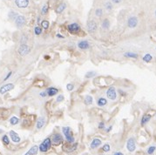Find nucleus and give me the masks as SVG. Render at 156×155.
<instances>
[{
	"instance_id": "1",
	"label": "nucleus",
	"mask_w": 156,
	"mask_h": 155,
	"mask_svg": "<svg viewBox=\"0 0 156 155\" xmlns=\"http://www.w3.org/2000/svg\"><path fill=\"white\" fill-rule=\"evenodd\" d=\"M62 132H63L64 135H65V139H66L67 142L68 143H74V138L73 136V133H72V130L69 126H65L62 127Z\"/></svg>"
},
{
	"instance_id": "2",
	"label": "nucleus",
	"mask_w": 156,
	"mask_h": 155,
	"mask_svg": "<svg viewBox=\"0 0 156 155\" xmlns=\"http://www.w3.org/2000/svg\"><path fill=\"white\" fill-rule=\"evenodd\" d=\"M67 30L71 34H79L81 31V27L77 23H72L67 25Z\"/></svg>"
},
{
	"instance_id": "3",
	"label": "nucleus",
	"mask_w": 156,
	"mask_h": 155,
	"mask_svg": "<svg viewBox=\"0 0 156 155\" xmlns=\"http://www.w3.org/2000/svg\"><path fill=\"white\" fill-rule=\"evenodd\" d=\"M51 145H52L51 139H50V138H47V139H45V140L40 144V145H39V151L42 152V153H45V152H47L49 149H50Z\"/></svg>"
},
{
	"instance_id": "4",
	"label": "nucleus",
	"mask_w": 156,
	"mask_h": 155,
	"mask_svg": "<svg viewBox=\"0 0 156 155\" xmlns=\"http://www.w3.org/2000/svg\"><path fill=\"white\" fill-rule=\"evenodd\" d=\"M86 28H87L88 32H90V33L93 34V33H94L96 31H97V28H98L97 23H96L94 20H93V19L88 20L86 23Z\"/></svg>"
},
{
	"instance_id": "5",
	"label": "nucleus",
	"mask_w": 156,
	"mask_h": 155,
	"mask_svg": "<svg viewBox=\"0 0 156 155\" xmlns=\"http://www.w3.org/2000/svg\"><path fill=\"white\" fill-rule=\"evenodd\" d=\"M106 97L111 100H115L117 98V91L114 86H111L106 91Z\"/></svg>"
},
{
	"instance_id": "6",
	"label": "nucleus",
	"mask_w": 156,
	"mask_h": 155,
	"mask_svg": "<svg viewBox=\"0 0 156 155\" xmlns=\"http://www.w3.org/2000/svg\"><path fill=\"white\" fill-rule=\"evenodd\" d=\"M30 51H31L30 47H29L26 44H22V45H20V47H19V49H18V53H19L22 57L26 56Z\"/></svg>"
},
{
	"instance_id": "7",
	"label": "nucleus",
	"mask_w": 156,
	"mask_h": 155,
	"mask_svg": "<svg viewBox=\"0 0 156 155\" xmlns=\"http://www.w3.org/2000/svg\"><path fill=\"white\" fill-rule=\"evenodd\" d=\"M137 25H138V19L136 17L132 16L127 19V26L130 29H134Z\"/></svg>"
},
{
	"instance_id": "8",
	"label": "nucleus",
	"mask_w": 156,
	"mask_h": 155,
	"mask_svg": "<svg viewBox=\"0 0 156 155\" xmlns=\"http://www.w3.org/2000/svg\"><path fill=\"white\" fill-rule=\"evenodd\" d=\"M62 141H63V137L59 133H55L52 137V142L53 145H59L62 143Z\"/></svg>"
},
{
	"instance_id": "9",
	"label": "nucleus",
	"mask_w": 156,
	"mask_h": 155,
	"mask_svg": "<svg viewBox=\"0 0 156 155\" xmlns=\"http://www.w3.org/2000/svg\"><path fill=\"white\" fill-rule=\"evenodd\" d=\"M126 148L129 152H134L136 149V145H135V140L134 138H130L126 142Z\"/></svg>"
},
{
	"instance_id": "10",
	"label": "nucleus",
	"mask_w": 156,
	"mask_h": 155,
	"mask_svg": "<svg viewBox=\"0 0 156 155\" xmlns=\"http://www.w3.org/2000/svg\"><path fill=\"white\" fill-rule=\"evenodd\" d=\"M14 88V85L11 84V83H9V84H6L4 86H3L2 87L0 88V93L1 94H4L5 92H9V91L12 90Z\"/></svg>"
},
{
	"instance_id": "11",
	"label": "nucleus",
	"mask_w": 156,
	"mask_h": 155,
	"mask_svg": "<svg viewBox=\"0 0 156 155\" xmlns=\"http://www.w3.org/2000/svg\"><path fill=\"white\" fill-rule=\"evenodd\" d=\"M15 4L18 8H26L29 4V0H15Z\"/></svg>"
},
{
	"instance_id": "12",
	"label": "nucleus",
	"mask_w": 156,
	"mask_h": 155,
	"mask_svg": "<svg viewBox=\"0 0 156 155\" xmlns=\"http://www.w3.org/2000/svg\"><path fill=\"white\" fill-rule=\"evenodd\" d=\"M24 23H25V19H24V16H18L16 18V20H15V24H16V25L18 27V28L22 27L23 25H24Z\"/></svg>"
},
{
	"instance_id": "13",
	"label": "nucleus",
	"mask_w": 156,
	"mask_h": 155,
	"mask_svg": "<svg viewBox=\"0 0 156 155\" xmlns=\"http://www.w3.org/2000/svg\"><path fill=\"white\" fill-rule=\"evenodd\" d=\"M78 47H79V49H81V50H87V49H89V47H90L89 42H88L87 40L79 41V43H78Z\"/></svg>"
},
{
	"instance_id": "14",
	"label": "nucleus",
	"mask_w": 156,
	"mask_h": 155,
	"mask_svg": "<svg viewBox=\"0 0 156 155\" xmlns=\"http://www.w3.org/2000/svg\"><path fill=\"white\" fill-rule=\"evenodd\" d=\"M10 137L13 142H20V137L18 136V134H17V133H15L14 131H10Z\"/></svg>"
},
{
	"instance_id": "15",
	"label": "nucleus",
	"mask_w": 156,
	"mask_h": 155,
	"mask_svg": "<svg viewBox=\"0 0 156 155\" xmlns=\"http://www.w3.org/2000/svg\"><path fill=\"white\" fill-rule=\"evenodd\" d=\"M46 92H47V95H48V96L52 97V96H54V95H56V94L59 92V90L55 87H49L46 89Z\"/></svg>"
},
{
	"instance_id": "16",
	"label": "nucleus",
	"mask_w": 156,
	"mask_h": 155,
	"mask_svg": "<svg viewBox=\"0 0 156 155\" xmlns=\"http://www.w3.org/2000/svg\"><path fill=\"white\" fill-rule=\"evenodd\" d=\"M39 146H38V145H33L24 155H36L37 153H38V152H39Z\"/></svg>"
},
{
	"instance_id": "17",
	"label": "nucleus",
	"mask_w": 156,
	"mask_h": 155,
	"mask_svg": "<svg viewBox=\"0 0 156 155\" xmlns=\"http://www.w3.org/2000/svg\"><path fill=\"white\" fill-rule=\"evenodd\" d=\"M151 119V115L149 114H144L142 116L141 120H140V125L141 126H145L146 124H147Z\"/></svg>"
},
{
	"instance_id": "18",
	"label": "nucleus",
	"mask_w": 156,
	"mask_h": 155,
	"mask_svg": "<svg viewBox=\"0 0 156 155\" xmlns=\"http://www.w3.org/2000/svg\"><path fill=\"white\" fill-rule=\"evenodd\" d=\"M100 145H101V140H100V139H93L91 143V148L95 149V148H97V147H99Z\"/></svg>"
},
{
	"instance_id": "19",
	"label": "nucleus",
	"mask_w": 156,
	"mask_h": 155,
	"mask_svg": "<svg viewBox=\"0 0 156 155\" xmlns=\"http://www.w3.org/2000/svg\"><path fill=\"white\" fill-rule=\"evenodd\" d=\"M107 104V99L105 98H103V97H100L97 99V105L100 107H103L105 105Z\"/></svg>"
},
{
	"instance_id": "20",
	"label": "nucleus",
	"mask_w": 156,
	"mask_h": 155,
	"mask_svg": "<svg viewBox=\"0 0 156 155\" xmlns=\"http://www.w3.org/2000/svg\"><path fill=\"white\" fill-rule=\"evenodd\" d=\"M65 8H66V4L65 3H61L60 4H59V6L56 9V12L58 14H60V13H62L65 10Z\"/></svg>"
},
{
	"instance_id": "21",
	"label": "nucleus",
	"mask_w": 156,
	"mask_h": 155,
	"mask_svg": "<svg viewBox=\"0 0 156 155\" xmlns=\"http://www.w3.org/2000/svg\"><path fill=\"white\" fill-rule=\"evenodd\" d=\"M124 57L129 58H137L139 55L135 52H131V51H127V52L124 53Z\"/></svg>"
},
{
	"instance_id": "22",
	"label": "nucleus",
	"mask_w": 156,
	"mask_h": 155,
	"mask_svg": "<svg viewBox=\"0 0 156 155\" xmlns=\"http://www.w3.org/2000/svg\"><path fill=\"white\" fill-rule=\"evenodd\" d=\"M45 118H42V117H40V118L38 119V122H37V128L41 129L44 126H45Z\"/></svg>"
},
{
	"instance_id": "23",
	"label": "nucleus",
	"mask_w": 156,
	"mask_h": 155,
	"mask_svg": "<svg viewBox=\"0 0 156 155\" xmlns=\"http://www.w3.org/2000/svg\"><path fill=\"white\" fill-rule=\"evenodd\" d=\"M142 60L144 62H146V63H149V62H151L153 60V56L151 55L150 53H146V54H145V55L143 56Z\"/></svg>"
},
{
	"instance_id": "24",
	"label": "nucleus",
	"mask_w": 156,
	"mask_h": 155,
	"mask_svg": "<svg viewBox=\"0 0 156 155\" xmlns=\"http://www.w3.org/2000/svg\"><path fill=\"white\" fill-rule=\"evenodd\" d=\"M101 26H102V28H103L104 30H108V29H109V27H110V21L108 20L107 19H104V20L102 21Z\"/></svg>"
},
{
	"instance_id": "25",
	"label": "nucleus",
	"mask_w": 156,
	"mask_h": 155,
	"mask_svg": "<svg viewBox=\"0 0 156 155\" xmlns=\"http://www.w3.org/2000/svg\"><path fill=\"white\" fill-rule=\"evenodd\" d=\"M104 7H105V9L107 11H110V10H113V8H114V4H113V2H110V1H107V2L105 3V5H104Z\"/></svg>"
},
{
	"instance_id": "26",
	"label": "nucleus",
	"mask_w": 156,
	"mask_h": 155,
	"mask_svg": "<svg viewBox=\"0 0 156 155\" xmlns=\"http://www.w3.org/2000/svg\"><path fill=\"white\" fill-rule=\"evenodd\" d=\"M85 105H92L93 103V97L90 95H86L85 98Z\"/></svg>"
},
{
	"instance_id": "27",
	"label": "nucleus",
	"mask_w": 156,
	"mask_h": 155,
	"mask_svg": "<svg viewBox=\"0 0 156 155\" xmlns=\"http://www.w3.org/2000/svg\"><path fill=\"white\" fill-rule=\"evenodd\" d=\"M49 11V6L48 4H45L44 6L42 7V10H41V14L42 15H46Z\"/></svg>"
},
{
	"instance_id": "28",
	"label": "nucleus",
	"mask_w": 156,
	"mask_h": 155,
	"mask_svg": "<svg viewBox=\"0 0 156 155\" xmlns=\"http://www.w3.org/2000/svg\"><path fill=\"white\" fill-rule=\"evenodd\" d=\"M41 26H42L43 29L47 30V29L49 28V26H50V24H49V22L47 20H43L42 22H41Z\"/></svg>"
},
{
	"instance_id": "29",
	"label": "nucleus",
	"mask_w": 156,
	"mask_h": 155,
	"mask_svg": "<svg viewBox=\"0 0 156 155\" xmlns=\"http://www.w3.org/2000/svg\"><path fill=\"white\" fill-rule=\"evenodd\" d=\"M18 121H19V119H18V117H16V116L11 117V118H10V123L11 125H17L18 123Z\"/></svg>"
},
{
	"instance_id": "30",
	"label": "nucleus",
	"mask_w": 156,
	"mask_h": 155,
	"mask_svg": "<svg viewBox=\"0 0 156 155\" xmlns=\"http://www.w3.org/2000/svg\"><path fill=\"white\" fill-rule=\"evenodd\" d=\"M95 15L98 17V18H100V17H102V15H103V10H102L101 8H98L95 10Z\"/></svg>"
},
{
	"instance_id": "31",
	"label": "nucleus",
	"mask_w": 156,
	"mask_h": 155,
	"mask_svg": "<svg viewBox=\"0 0 156 155\" xmlns=\"http://www.w3.org/2000/svg\"><path fill=\"white\" fill-rule=\"evenodd\" d=\"M34 32L36 35H40L41 33H42V28H40V27L38 25V26H36L34 28Z\"/></svg>"
},
{
	"instance_id": "32",
	"label": "nucleus",
	"mask_w": 156,
	"mask_h": 155,
	"mask_svg": "<svg viewBox=\"0 0 156 155\" xmlns=\"http://www.w3.org/2000/svg\"><path fill=\"white\" fill-rule=\"evenodd\" d=\"M156 150V147L154 146V145H152V146H149V148L147 149V153L148 154H153V153L155 152Z\"/></svg>"
},
{
	"instance_id": "33",
	"label": "nucleus",
	"mask_w": 156,
	"mask_h": 155,
	"mask_svg": "<svg viewBox=\"0 0 156 155\" xmlns=\"http://www.w3.org/2000/svg\"><path fill=\"white\" fill-rule=\"evenodd\" d=\"M95 72L93 71H88V72H86V74H85V78H93V76H95Z\"/></svg>"
},
{
	"instance_id": "34",
	"label": "nucleus",
	"mask_w": 156,
	"mask_h": 155,
	"mask_svg": "<svg viewBox=\"0 0 156 155\" xmlns=\"http://www.w3.org/2000/svg\"><path fill=\"white\" fill-rule=\"evenodd\" d=\"M2 140H3V142H4V144H5V145H8L9 143H10V139H9L7 135H4V136L3 137Z\"/></svg>"
},
{
	"instance_id": "35",
	"label": "nucleus",
	"mask_w": 156,
	"mask_h": 155,
	"mask_svg": "<svg viewBox=\"0 0 156 155\" xmlns=\"http://www.w3.org/2000/svg\"><path fill=\"white\" fill-rule=\"evenodd\" d=\"M66 89L67 91H69V92H71V91H73V89H74V85L72 84V83H69V84L66 85Z\"/></svg>"
},
{
	"instance_id": "36",
	"label": "nucleus",
	"mask_w": 156,
	"mask_h": 155,
	"mask_svg": "<svg viewBox=\"0 0 156 155\" xmlns=\"http://www.w3.org/2000/svg\"><path fill=\"white\" fill-rule=\"evenodd\" d=\"M64 95L63 94H60V95H59V96L57 97V99H56V101H57L58 103H60V102H62L64 100Z\"/></svg>"
},
{
	"instance_id": "37",
	"label": "nucleus",
	"mask_w": 156,
	"mask_h": 155,
	"mask_svg": "<svg viewBox=\"0 0 156 155\" xmlns=\"http://www.w3.org/2000/svg\"><path fill=\"white\" fill-rule=\"evenodd\" d=\"M102 149H103L104 152H106V153H107V152H109L110 150H111V147H110V145H108V144H105V145H104Z\"/></svg>"
},
{
	"instance_id": "38",
	"label": "nucleus",
	"mask_w": 156,
	"mask_h": 155,
	"mask_svg": "<svg viewBox=\"0 0 156 155\" xmlns=\"http://www.w3.org/2000/svg\"><path fill=\"white\" fill-rule=\"evenodd\" d=\"M99 128L101 129V130H102V129L105 128V123H104V122H100V123H99Z\"/></svg>"
},
{
	"instance_id": "39",
	"label": "nucleus",
	"mask_w": 156,
	"mask_h": 155,
	"mask_svg": "<svg viewBox=\"0 0 156 155\" xmlns=\"http://www.w3.org/2000/svg\"><path fill=\"white\" fill-rule=\"evenodd\" d=\"M113 4H120L122 2V0H112Z\"/></svg>"
},
{
	"instance_id": "40",
	"label": "nucleus",
	"mask_w": 156,
	"mask_h": 155,
	"mask_svg": "<svg viewBox=\"0 0 156 155\" xmlns=\"http://www.w3.org/2000/svg\"><path fill=\"white\" fill-rule=\"evenodd\" d=\"M40 96L41 97H46V96H48V95H47V92H46V91H45V92H42L40 93Z\"/></svg>"
},
{
	"instance_id": "41",
	"label": "nucleus",
	"mask_w": 156,
	"mask_h": 155,
	"mask_svg": "<svg viewBox=\"0 0 156 155\" xmlns=\"http://www.w3.org/2000/svg\"><path fill=\"white\" fill-rule=\"evenodd\" d=\"M11 73H12L11 71H10V72H9V73H8V74H7V76H6V77H5V78H4V80H7V79H8L9 78H10V75H11Z\"/></svg>"
},
{
	"instance_id": "42",
	"label": "nucleus",
	"mask_w": 156,
	"mask_h": 155,
	"mask_svg": "<svg viewBox=\"0 0 156 155\" xmlns=\"http://www.w3.org/2000/svg\"><path fill=\"white\" fill-rule=\"evenodd\" d=\"M56 37H57V38H59V39H65V37H64V36H62L61 34H59V33H58V34L56 35Z\"/></svg>"
},
{
	"instance_id": "43",
	"label": "nucleus",
	"mask_w": 156,
	"mask_h": 155,
	"mask_svg": "<svg viewBox=\"0 0 156 155\" xmlns=\"http://www.w3.org/2000/svg\"><path fill=\"white\" fill-rule=\"evenodd\" d=\"M112 128H113V126H110L108 127V128H106V132H107V133H109L110 131L112 130Z\"/></svg>"
},
{
	"instance_id": "44",
	"label": "nucleus",
	"mask_w": 156,
	"mask_h": 155,
	"mask_svg": "<svg viewBox=\"0 0 156 155\" xmlns=\"http://www.w3.org/2000/svg\"><path fill=\"white\" fill-rule=\"evenodd\" d=\"M114 155H124V154L122 153H120V152H117V153H115Z\"/></svg>"
},
{
	"instance_id": "45",
	"label": "nucleus",
	"mask_w": 156,
	"mask_h": 155,
	"mask_svg": "<svg viewBox=\"0 0 156 155\" xmlns=\"http://www.w3.org/2000/svg\"><path fill=\"white\" fill-rule=\"evenodd\" d=\"M119 92L120 93V95H121V94H122V95H126V93H125V92H124L122 90H119Z\"/></svg>"
},
{
	"instance_id": "46",
	"label": "nucleus",
	"mask_w": 156,
	"mask_h": 155,
	"mask_svg": "<svg viewBox=\"0 0 156 155\" xmlns=\"http://www.w3.org/2000/svg\"><path fill=\"white\" fill-rule=\"evenodd\" d=\"M3 133V130H1V129H0V133Z\"/></svg>"
},
{
	"instance_id": "47",
	"label": "nucleus",
	"mask_w": 156,
	"mask_h": 155,
	"mask_svg": "<svg viewBox=\"0 0 156 155\" xmlns=\"http://www.w3.org/2000/svg\"><path fill=\"white\" fill-rule=\"evenodd\" d=\"M154 13H155V17H156V10H155V12H154Z\"/></svg>"
},
{
	"instance_id": "48",
	"label": "nucleus",
	"mask_w": 156,
	"mask_h": 155,
	"mask_svg": "<svg viewBox=\"0 0 156 155\" xmlns=\"http://www.w3.org/2000/svg\"><path fill=\"white\" fill-rule=\"evenodd\" d=\"M155 118H156V115H155Z\"/></svg>"
}]
</instances>
